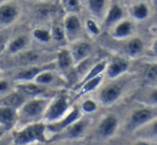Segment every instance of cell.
<instances>
[{
  "label": "cell",
  "mask_w": 157,
  "mask_h": 145,
  "mask_svg": "<svg viewBox=\"0 0 157 145\" xmlns=\"http://www.w3.org/2000/svg\"><path fill=\"white\" fill-rule=\"evenodd\" d=\"M132 31H133L132 23L128 20H123L114 26L112 36H113V38H115L117 40H125L130 37Z\"/></svg>",
  "instance_id": "ffe728a7"
},
{
  "label": "cell",
  "mask_w": 157,
  "mask_h": 145,
  "mask_svg": "<svg viewBox=\"0 0 157 145\" xmlns=\"http://www.w3.org/2000/svg\"><path fill=\"white\" fill-rule=\"evenodd\" d=\"M7 0H0V5H2V3H5Z\"/></svg>",
  "instance_id": "b9f144b4"
},
{
  "label": "cell",
  "mask_w": 157,
  "mask_h": 145,
  "mask_svg": "<svg viewBox=\"0 0 157 145\" xmlns=\"http://www.w3.org/2000/svg\"><path fill=\"white\" fill-rule=\"evenodd\" d=\"M153 52L155 53V54H157V39L155 40V42L153 43Z\"/></svg>",
  "instance_id": "f35d334b"
},
{
  "label": "cell",
  "mask_w": 157,
  "mask_h": 145,
  "mask_svg": "<svg viewBox=\"0 0 157 145\" xmlns=\"http://www.w3.org/2000/svg\"><path fill=\"white\" fill-rule=\"evenodd\" d=\"M50 101V98L45 97L31 98V99L26 100L25 103L17 110L18 121L22 124V126L41 121V119H43L44 113L48 109Z\"/></svg>",
  "instance_id": "7a4b0ae2"
},
{
  "label": "cell",
  "mask_w": 157,
  "mask_h": 145,
  "mask_svg": "<svg viewBox=\"0 0 157 145\" xmlns=\"http://www.w3.org/2000/svg\"><path fill=\"white\" fill-rule=\"evenodd\" d=\"M81 111L83 113H86V114H90V113H94L97 111L98 109V104L95 100L93 99H86L82 102L81 104Z\"/></svg>",
  "instance_id": "1f68e13d"
},
{
  "label": "cell",
  "mask_w": 157,
  "mask_h": 145,
  "mask_svg": "<svg viewBox=\"0 0 157 145\" xmlns=\"http://www.w3.org/2000/svg\"><path fill=\"white\" fill-rule=\"evenodd\" d=\"M56 63L53 61L52 63H42V65H36V66H29V67H23L21 70H18L14 75V80L17 83H24V82H33L35 78L41 73L42 71L48 69H55Z\"/></svg>",
  "instance_id": "52a82bcc"
},
{
  "label": "cell",
  "mask_w": 157,
  "mask_h": 145,
  "mask_svg": "<svg viewBox=\"0 0 157 145\" xmlns=\"http://www.w3.org/2000/svg\"><path fill=\"white\" fill-rule=\"evenodd\" d=\"M55 145H72V144H70L69 142H59V143H57V144H55Z\"/></svg>",
  "instance_id": "ab89813d"
},
{
  "label": "cell",
  "mask_w": 157,
  "mask_h": 145,
  "mask_svg": "<svg viewBox=\"0 0 157 145\" xmlns=\"http://www.w3.org/2000/svg\"><path fill=\"white\" fill-rule=\"evenodd\" d=\"M69 99L66 95H58L51 99L48 106L44 113L43 120L45 123H54V121L59 120L63 118L70 110Z\"/></svg>",
  "instance_id": "3957f363"
},
{
  "label": "cell",
  "mask_w": 157,
  "mask_h": 145,
  "mask_svg": "<svg viewBox=\"0 0 157 145\" xmlns=\"http://www.w3.org/2000/svg\"><path fill=\"white\" fill-rule=\"evenodd\" d=\"M85 145H90V144H85Z\"/></svg>",
  "instance_id": "ee69618b"
},
{
  "label": "cell",
  "mask_w": 157,
  "mask_h": 145,
  "mask_svg": "<svg viewBox=\"0 0 157 145\" xmlns=\"http://www.w3.org/2000/svg\"><path fill=\"white\" fill-rule=\"evenodd\" d=\"M7 131H8V130L6 129V128H3L2 126H0V139L2 138V136H3V134H5Z\"/></svg>",
  "instance_id": "74e56055"
},
{
  "label": "cell",
  "mask_w": 157,
  "mask_h": 145,
  "mask_svg": "<svg viewBox=\"0 0 157 145\" xmlns=\"http://www.w3.org/2000/svg\"><path fill=\"white\" fill-rule=\"evenodd\" d=\"M33 36L36 40H38L39 42H42V43H48L52 39L51 31L44 28H36L33 31Z\"/></svg>",
  "instance_id": "f546056e"
},
{
  "label": "cell",
  "mask_w": 157,
  "mask_h": 145,
  "mask_svg": "<svg viewBox=\"0 0 157 145\" xmlns=\"http://www.w3.org/2000/svg\"><path fill=\"white\" fill-rule=\"evenodd\" d=\"M156 117L157 109H155L153 105L137 109L129 116L128 123H127V129L129 131L135 132L136 130L145 126L146 124H148L151 120H153Z\"/></svg>",
  "instance_id": "277c9868"
},
{
  "label": "cell",
  "mask_w": 157,
  "mask_h": 145,
  "mask_svg": "<svg viewBox=\"0 0 157 145\" xmlns=\"http://www.w3.org/2000/svg\"><path fill=\"white\" fill-rule=\"evenodd\" d=\"M102 75H99L97 78H90V80L83 82L80 84V95H84V93H90V91H94L99 85L102 82Z\"/></svg>",
  "instance_id": "484cf974"
},
{
  "label": "cell",
  "mask_w": 157,
  "mask_h": 145,
  "mask_svg": "<svg viewBox=\"0 0 157 145\" xmlns=\"http://www.w3.org/2000/svg\"><path fill=\"white\" fill-rule=\"evenodd\" d=\"M61 3L68 14H76L81 10L80 0H61Z\"/></svg>",
  "instance_id": "f1b7e54d"
},
{
  "label": "cell",
  "mask_w": 157,
  "mask_h": 145,
  "mask_svg": "<svg viewBox=\"0 0 157 145\" xmlns=\"http://www.w3.org/2000/svg\"><path fill=\"white\" fill-rule=\"evenodd\" d=\"M107 66H108L107 60H100L95 63V65H93L92 68L87 71V73L83 76L81 83L86 82V81L90 80V78H97V76H99V75H102L103 72L107 70Z\"/></svg>",
  "instance_id": "cb8c5ba5"
},
{
  "label": "cell",
  "mask_w": 157,
  "mask_h": 145,
  "mask_svg": "<svg viewBox=\"0 0 157 145\" xmlns=\"http://www.w3.org/2000/svg\"><path fill=\"white\" fill-rule=\"evenodd\" d=\"M20 10L13 3H2L0 5V25L9 26L17 20Z\"/></svg>",
  "instance_id": "5bb4252c"
},
{
  "label": "cell",
  "mask_w": 157,
  "mask_h": 145,
  "mask_svg": "<svg viewBox=\"0 0 157 145\" xmlns=\"http://www.w3.org/2000/svg\"><path fill=\"white\" fill-rule=\"evenodd\" d=\"M118 128V118L114 114H107L100 119L97 132L102 139H110L115 134Z\"/></svg>",
  "instance_id": "9c48e42d"
},
{
  "label": "cell",
  "mask_w": 157,
  "mask_h": 145,
  "mask_svg": "<svg viewBox=\"0 0 157 145\" xmlns=\"http://www.w3.org/2000/svg\"><path fill=\"white\" fill-rule=\"evenodd\" d=\"M18 121V111L15 109L0 105V126L7 130L15 127Z\"/></svg>",
  "instance_id": "9a60e30c"
},
{
  "label": "cell",
  "mask_w": 157,
  "mask_h": 145,
  "mask_svg": "<svg viewBox=\"0 0 157 145\" xmlns=\"http://www.w3.org/2000/svg\"><path fill=\"white\" fill-rule=\"evenodd\" d=\"M88 124H90L88 119L80 118L75 123L66 128L65 130L52 136L50 141L52 142H70V141L78 140V139L82 138L83 134L86 132Z\"/></svg>",
  "instance_id": "5b68a950"
},
{
  "label": "cell",
  "mask_w": 157,
  "mask_h": 145,
  "mask_svg": "<svg viewBox=\"0 0 157 145\" xmlns=\"http://www.w3.org/2000/svg\"><path fill=\"white\" fill-rule=\"evenodd\" d=\"M26 100L27 98L24 95H22L20 91H10L6 95L0 96V105L18 110L25 103Z\"/></svg>",
  "instance_id": "2e32d148"
},
{
  "label": "cell",
  "mask_w": 157,
  "mask_h": 145,
  "mask_svg": "<svg viewBox=\"0 0 157 145\" xmlns=\"http://www.w3.org/2000/svg\"><path fill=\"white\" fill-rule=\"evenodd\" d=\"M0 78H1V70H0Z\"/></svg>",
  "instance_id": "7bdbcfd3"
},
{
  "label": "cell",
  "mask_w": 157,
  "mask_h": 145,
  "mask_svg": "<svg viewBox=\"0 0 157 145\" xmlns=\"http://www.w3.org/2000/svg\"><path fill=\"white\" fill-rule=\"evenodd\" d=\"M150 14L148 6L145 2H138L130 8V15L137 21H144Z\"/></svg>",
  "instance_id": "d4e9b609"
},
{
  "label": "cell",
  "mask_w": 157,
  "mask_h": 145,
  "mask_svg": "<svg viewBox=\"0 0 157 145\" xmlns=\"http://www.w3.org/2000/svg\"><path fill=\"white\" fill-rule=\"evenodd\" d=\"M128 68H129L128 60H126L125 58H122V57H115L110 63H108L105 73H107L109 78L115 80V78L122 76L128 70Z\"/></svg>",
  "instance_id": "4fadbf2b"
},
{
  "label": "cell",
  "mask_w": 157,
  "mask_h": 145,
  "mask_svg": "<svg viewBox=\"0 0 157 145\" xmlns=\"http://www.w3.org/2000/svg\"><path fill=\"white\" fill-rule=\"evenodd\" d=\"M10 89H11V86H10L9 81L5 80V78H0V96L10 93Z\"/></svg>",
  "instance_id": "836d02e7"
},
{
  "label": "cell",
  "mask_w": 157,
  "mask_h": 145,
  "mask_svg": "<svg viewBox=\"0 0 157 145\" xmlns=\"http://www.w3.org/2000/svg\"><path fill=\"white\" fill-rule=\"evenodd\" d=\"M16 90L20 91L26 98H38L43 97L48 90V87L37 84L36 82H24L16 84Z\"/></svg>",
  "instance_id": "7c38bea8"
},
{
  "label": "cell",
  "mask_w": 157,
  "mask_h": 145,
  "mask_svg": "<svg viewBox=\"0 0 157 145\" xmlns=\"http://www.w3.org/2000/svg\"><path fill=\"white\" fill-rule=\"evenodd\" d=\"M153 5H154L155 7L157 8V0H153Z\"/></svg>",
  "instance_id": "60d3db41"
},
{
  "label": "cell",
  "mask_w": 157,
  "mask_h": 145,
  "mask_svg": "<svg viewBox=\"0 0 157 145\" xmlns=\"http://www.w3.org/2000/svg\"><path fill=\"white\" fill-rule=\"evenodd\" d=\"M46 124L44 121H37L24 125L16 129L12 135L14 145H31L35 143L48 142Z\"/></svg>",
  "instance_id": "6da1fadb"
},
{
  "label": "cell",
  "mask_w": 157,
  "mask_h": 145,
  "mask_svg": "<svg viewBox=\"0 0 157 145\" xmlns=\"http://www.w3.org/2000/svg\"><path fill=\"white\" fill-rule=\"evenodd\" d=\"M132 145H153L151 142H148L147 140H144V139H140V140L136 141L135 143H132Z\"/></svg>",
  "instance_id": "8d00e7d4"
},
{
  "label": "cell",
  "mask_w": 157,
  "mask_h": 145,
  "mask_svg": "<svg viewBox=\"0 0 157 145\" xmlns=\"http://www.w3.org/2000/svg\"><path fill=\"white\" fill-rule=\"evenodd\" d=\"M52 39H54L57 42H61L66 39V33H65V29H63V25H59V24H55L52 28Z\"/></svg>",
  "instance_id": "4dcf8cb0"
},
{
  "label": "cell",
  "mask_w": 157,
  "mask_h": 145,
  "mask_svg": "<svg viewBox=\"0 0 157 145\" xmlns=\"http://www.w3.org/2000/svg\"><path fill=\"white\" fill-rule=\"evenodd\" d=\"M144 44L140 38L135 37L130 38L128 41L125 44V53L130 57H136L138 55H140L143 51Z\"/></svg>",
  "instance_id": "7402d4cb"
},
{
  "label": "cell",
  "mask_w": 157,
  "mask_h": 145,
  "mask_svg": "<svg viewBox=\"0 0 157 145\" xmlns=\"http://www.w3.org/2000/svg\"><path fill=\"white\" fill-rule=\"evenodd\" d=\"M81 115H82L81 109L78 108V106L71 108L69 110V112H68L63 118H60L57 121H54V123L46 124V133H48V135L50 134L51 138H52L55 134L61 132L67 127H69L70 125H72V124L75 123L76 120H78V119L81 118ZM50 139H48V141H50Z\"/></svg>",
  "instance_id": "8992f818"
},
{
  "label": "cell",
  "mask_w": 157,
  "mask_h": 145,
  "mask_svg": "<svg viewBox=\"0 0 157 145\" xmlns=\"http://www.w3.org/2000/svg\"><path fill=\"white\" fill-rule=\"evenodd\" d=\"M54 69H48L42 71L37 78H35L33 82H36L37 84L43 85V86H48V85L52 84L55 81V73L53 72Z\"/></svg>",
  "instance_id": "83f0119b"
},
{
  "label": "cell",
  "mask_w": 157,
  "mask_h": 145,
  "mask_svg": "<svg viewBox=\"0 0 157 145\" xmlns=\"http://www.w3.org/2000/svg\"><path fill=\"white\" fill-rule=\"evenodd\" d=\"M88 9L92 12L93 15L96 17H101L103 14V11L105 9L107 0H87Z\"/></svg>",
  "instance_id": "4316f807"
},
{
  "label": "cell",
  "mask_w": 157,
  "mask_h": 145,
  "mask_svg": "<svg viewBox=\"0 0 157 145\" xmlns=\"http://www.w3.org/2000/svg\"><path fill=\"white\" fill-rule=\"evenodd\" d=\"M29 44V37L27 35H20L9 41L7 46L8 52L11 55H17L24 52Z\"/></svg>",
  "instance_id": "44dd1931"
},
{
  "label": "cell",
  "mask_w": 157,
  "mask_h": 145,
  "mask_svg": "<svg viewBox=\"0 0 157 145\" xmlns=\"http://www.w3.org/2000/svg\"><path fill=\"white\" fill-rule=\"evenodd\" d=\"M123 84L121 83H111V84L105 85L99 91L98 99L103 105H111L115 103L118 100V98L123 93Z\"/></svg>",
  "instance_id": "ba28073f"
},
{
  "label": "cell",
  "mask_w": 157,
  "mask_h": 145,
  "mask_svg": "<svg viewBox=\"0 0 157 145\" xmlns=\"http://www.w3.org/2000/svg\"><path fill=\"white\" fill-rule=\"evenodd\" d=\"M124 10L122 9L120 5L117 3H113L110 7V9L108 10L107 14L105 16L103 20V27L105 28H110L112 26H115L117 23H120L121 21H123L124 18Z\"/></svg>",
  "instance_id": "e0dca14e"
},
{
  "label": "cell",
  "mask_w": 157,
  "mask_h": 145,
  "mask_svg": "<svg viewBox=\"0 0 157 145\" xmlns=\"http://www.w3.org/2000/svg\"><path fill=\"white\" fill-rule=\"evenodd\" d=\"M55 63H56V67L61 71H68L69 69H71L72 66L74 65V61L69 48L59 50L55 57Z\"/></svg>",
  "instance_id": "ac0fdd59"
},
{
  "label": "cell",
  "mask_w": 157,
  "mask_h": 145,
  "mask_svg": "<svg viewBox=\"0 0 157 145\" xmlns=\"http://www.w3.org/2000/svg\"><path fill=\"white\" fill-rule=\"evenodd\" d=\"M148 98V101H150L151 105H157V88L155 89H152V90L150 91V93H148L147 96Z\"/></svg>",
  "instance_id": "e575fe53"
},
{
  "label": "cell",
  "mask_w": 157,
  "mask_h": 145,
  "mask_svg": "<svg viewBox=\"0 0 157 145\" xmlns=\"http://www.w3.org/2000/svg\"><path fill=\"white\" fill-rule=\"evenodd\" d=\"M8 43H9V42H8L6 36L0 35V54H1V53L3 52V50L8 46Z\"/></svg>",
  "instance_id": "d590c367"
},
{
  "label": "cell",
  "mask_w": 157,
  "mask_h": 145,
  "mask_svg": "<svg viewBox=\"0 0 157 145\" xmlns=\"http://www.w3.org/2000/svg\"><path fill=\"white\" fill-rule=\"evenodd\" d=\"M43 54L37 51H24L17 54V60L22 67H29V66L39 65Z\"/></svg>",
  "instance_id": "d6986e66"
},
{
  "label": "cell",
  "mask_w": 157,
  "mask_h": 145,
  "mask_svg": "<svg viewBox=\"0 0 157 145\" xmlns=\"http://www.w3.org/2000/svg\"><path fill=\"white\" fill-rule=\"evenodd\" d=\"M66 39L70 42L76 41L78 35L81 32V21L76 14H68L63 21Z\"/></svg>",
  "instance_id": "8fae6325"
},
{
  "label": "cell",
  "mask_w": 157,
  "mask_h": 145,
  "mask_svg": "<svg viewBox=\"0 0 157 145\" xmlns=\"http://www.w3.org/2000/svg\"><path fill=\"white\" fill-rule=\"evenodd\" d=\"M92 51H93V46L90 42L82 41V40H76V41L72 42V45L70 48V52H71L74 65H78L81 61L90 58V54H92Z\"/></svg>",
  "instance_id": "30bf717a"
},
{
  "label": "cell",
  "mask_w": 157,
  "mask_h": 145,
  "mask_svg": "<svg viewBox=\"0 0 157 145\" xmlns=\"http://www.w3.org/2000/svg\"><path fill=\"white\" fill-rule=\"evenodd\" d=\"M135 133L140 134L141 139H144V140H147L150 138H157V117L140 129L136 130Z\"/></svg>",
  "instance_id": "603a6c76"
},
{
  "label": "cell",
  "mask_w": 157,
  "mask_h": 145,
  "mask_svg": "<svg viewBox=\"0 0 157 145\" xmlns=\"http://www.w3.org/2000/svg\"><path fill=\"white\" fill-rule=\"evenodd\" d=\"M86 28H87L88 32L94 36H98L100 33V28H99V26L97 25V23L94 20L86 21Z\"/></svg>",
  "instance_id": "d6a6232c"
}]
</instances>
